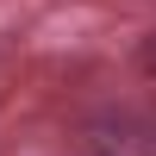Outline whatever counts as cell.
I'll list each match as a JSON object with an SVG mask.
<instances>
[{
	"label": "cell",
	"instance_id": "cell-2",
	"mask_svg": "<svg viewBox=\"0 0 156 156\" xmlns=\"http://www.w3.org/2000/svg\"><path fill=\"white\" fill-rule=\"evenodd\" d=\"M144 75H150V81H156V31L144 37Z\"/></svg>",
	"mask_w": 156,
	"mask_h": 156
},
{
	"label": "cell",
	"instance_id": "cell-1",
	"mask_svg": "<svg viewBox=\"0 0 156 156\" xmlns=\"http://www.w3.org/2000/svg\"><path fill=\"white\" fill-rule=\"evenodd\" d=\"M81 156H156V125H144V119H100L81 137Z\"/></svg>",
	"mask_w": 156,
	"mask_h": 156
}]
</instances>
